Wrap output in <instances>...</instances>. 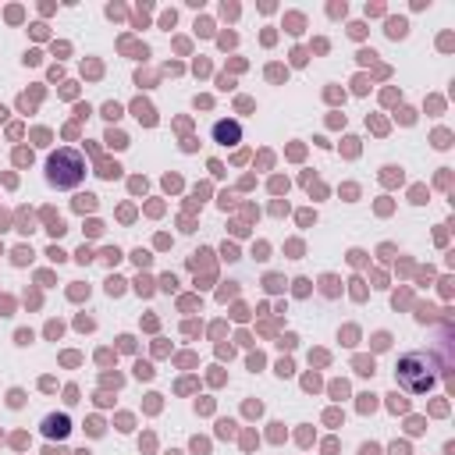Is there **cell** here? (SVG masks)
Instances as JSON below:
<instances>
[{"label": "cell", "mask_w": 455, "mask_h": 455, "mask_svg": "<svg viewBox=\"0 0 455 455\" xmlns=\"http://www.w3.org/2000/svg\"><path fill=\"white\" fill-rule=\"evenodd\" d=\"M85 178V160L78 149H57L46 160V181L53 188H78Z\"/></svg>", "instance_id": "cell-1"}, {"label": "cell", "mask_w": 455, "mask_h": 455, "mask_svg": "<svg viewBox=\"0 0 455 455\" xmlns=\"http://www.w3.org/2000/svg\"><path fill=\"white\" fill-rule=\"evenodd\" d=\"M213 139H217V142H224V146H235V142L242 139L238 121H217V124H213Z\"/></svg>", "instance_id": "cell-2"}, {"label": "cell", "mask_w": 455, "mask_h": 455, "mask_svg": "<svg viewBox=\"0 0 455 455\" xmlns=\"http://www.w3.org/2000/svg\"><path fill=\"white\" fill-rule=\"evenodd\" d=\"M46 434H68V416H50L46 419Z\"/></svg>", "instance_id": "cell-3"}]
</instances>
